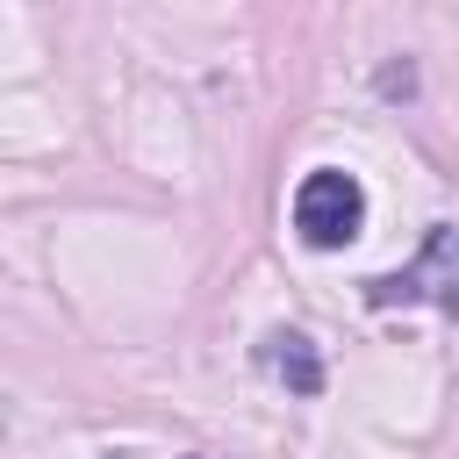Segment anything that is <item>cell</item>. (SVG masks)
<instances>
[{"label": "cell", "instance_id": "6da1fadb", "mask_svg": "<svg viewBox=\"0 0 459 459\" xmlns=\"http://www.w3.org/2000/svg\"><path fill=\"white\" fill-rule=\"evenodd\" d=\"M359 222H366V194H359L351 172H308V179H301V194H294V230H301L316 251L351 244Z\"/></svg>", "mask_w": 459, "mask_h": 459}, {"label": "cell", "instance_id": "7a4b0ae2", "mask_svg": "<svg viewBox=\"0 0 459 459\" xmlns=\"http://www.w3.org/2000/svg\"><path fill=\"white\" fill-rule=\"evenodd\" d=\"M366 294H373V301H409V294H423V301H437L445 316H459V230H430V237H423V258H416L409 273L366 280Z\"/></svg>", "mask_w": 459, "mask_h": 459}, {"label": "cell", "instance_id": "3957f363", "mask_svg": "<svg viewBox=\"0 0 459 459\" xmlns=\"http://www.w3.org/2000/svg\"><path fill=\"white\" fill-rule=\"evenodd\" d=\"M265 359H273V373H280L287 387H301V394H316V387H323V366H316V351H308V337H294V330H280Z\"/></svg>", "mask_w": 459, "mask_h": 459}]
</instances>
